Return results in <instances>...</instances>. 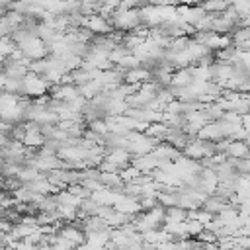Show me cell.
Here are the masks:
<instances>
[{
    "mask_svg": "<svg viewBox=\"0 0 250 250\" xmlns=\"http://www.w3.org/2000/svg\"><path fill=\"white\" fill-rule=\"evenodd\" d=\"M16 47L20 49V53H21L29 62L43 61V59H45V55L49 53L47 45H45L37 35H29V37H25V39H23L21 43H18Z\"/></svg>",
    "mask_w": 250,
    "mask_h": 250,
    "instance_id": "obj_1",
    "label": "cell"
},
{
    "mask_svg": "<svg viewBox=\"0 0 250 250\" xmlns=\"http://www.w3.org/2000/svg\"><path fill=\"white\" fill-rule=\"evenodd\" d=\"M49 88H51V84L43 76H37L33 72H27L21 78V94L25 98H35V100L37 98H45Z\"/></svg>",
    "mask_w": 250,
    "mask_h": 250,
    "instance_id": "obj_2",
    "label": "cell"
},
{
    "mask_svg": "<svg viewBox=\"0 0 250 250\" xmlns=\"http://www.w3.org/2000/svg\"><path fill=\"white\" fill-rule=\"evenodd\" d=\"M23 137H21V145L25 146V148H29V150H35V148H43L45 146V135H43V131H41V127H37V125H33V123H23Z\"/></svg>",
    "mask_w": 250,
    "mask_h": 250,
    "instance_id": "obj_3",
    "label": "cell"
},
{
    "mask_svg": "<svg viewBox=\"0 0 250 250\" xmlns=\"http://www.w3.org/2000/svg\"><path fill=\"white\" fill-rule=\"evenodd\" d=\"M113 16V25L117 29H137L139 23H141V14L139 10L131 8V10H119Z\"/></svg>",
    "mask_w": 250,
    "mask_h": 250,
    "instance_id": "obj_4",
    "label": "cell"
},
{
    "mask_svg": "<svg viewBox=\"0 0 250 250\" xmlns=\"http://www.w3.org/2000/svg\"><path fill=\"white\" fill-rule=\"evenodd\" d=\"M82 25L90 33H102L104 35V33L109 31V21L104 16H100V14H88V16H84L82 18Z\"/></svg>",
    "mask_w": 250,
    "mask_h": 250,
    "instance_id": "obj_5",
    "label": "cell"
},
{
    "mask_svg": "<svg viewBox=\"0 0 250 250\" xmlns=\"http://www.w3.org/2000/svg\"><path fill=\"white\" fill-rule=\"evenodd\" d=\"M184 152H186V158H189V160H197V158L209 156V154L213 152V146H211L207 141L195 139V141L188 143V146L184 148Z\"/></svg>",
    "mask_w": 250,
    "mask_h": 250,
    "instance_id": "obj_6",
    "label": "cell"
},
{
    "mask_svg": "<svg viewBox=\"0 0 250 250\" xmlns=\"http://www.w3.org/2000/svg\"><path fill=\"white\" fill-rule=\"evenodd\" d=\"M51 94H53V100L62 102V104H68V102H72L74 98L80 96V92L74 84H57V86L51 88Z\"/></svg>",
    "mask_w": 250,
    "mask_h": 250,
    "instance_id": "obj_7",
    "label": "cell"
},
{
    "mask_svg": "<svg viewBox=\"0 0 250 250\" xmlns=\"http://www.w3.org/2000/svg\"><path fill=\"white\" fill-rule=\"evenodd\" d=\"M104 162L111 164L115 170H117V168H125V166L129 164V150H127V148H111V150L105 154Z\"/></svg>",
    "mask_w": 250,
    "mask_h": 250,
    "instance_id": "obj_8",
    "label": "cell"
},
{
    "mask_svg": "<svg viewBox=\"0 0 250 250\" xmlns=\"http://www.w3.org/2000/svg\"><path fill=\"white\" fill-rule=\"evenodd\" d=\"M57 234H59V236H62V238H66V240H68V242H72L74 246L82 244V242H84V238H86V234L82 232V229H78V227H74V225L61 227V229L57 230Z\"/></svg>",
    "mask_w": 250,
    "mask_h": 250,
    "instance_id": "obj_9",
    "label": "cell"
},
{
    "mask_svg": "<svg viewBox=\"0 0 250 250\" xmlns=\"http://www.w3.org/2000/svg\"><path fill=\"white\" fill-rule=\"evenodd\" d=\"M225 150H227L229 156H236V158H246L248 156V145L240 143V141H230Z\"/></svg>",
    "mask_w": 250,
    "mask_h": 250,
    "instance_id": "obj_10",
    "label": "cell"
},
{
    "mask_svg": "<svg viewBox=\"0 0 250 250\" xmlns=\"http://www.w3.org/2000/svg\"><path fill=\"white\" fill-rule=\"evenodd\" d=\"M14 51H16V43L12 41V37H10V35L0 37V55H2L4 59H8Z\"/></svg>",
    "mask_w": 250,
    "mask_h": 250,
    "instance_id": "obj_11",
    "label": "cell"
},
{
    "mask_svg": "<svg viewBox=\"0 0 250 250\" xmlns=\"http://www.w3.org/2000/svg\"><path fill=\"white\" fill-rule=\"evenodd\" d=\"M4 14H6V4H2V2H0V18H2Z\"/></svg>",
    "mask_w": 250,
    "mask_h": 250,
    "instance_id": "obj_12",
    "label": "cell"
},
{
    "mask_svg": "<svg viewBox=\"0 0 250 250\" xmlns=\"http://www.w3.org/2000/svg\"><path fill=\"white\" fill-rule=\"evenodd\" d=\"M2 66H4V62H0V72H2Z\"/></svg>",
    "mask_w": 250,
    "mask_h": 250,
    "instance_id": "obj_13",
    "label": "cell"
},
{
    "mask_svg": "<svg viewBox=\"0 0 250 250\" xmlns=\"http://www.w3.org/2000/svg\"><path fill=\"white\" fill-rule=\"evenodd\" d=\"M115 250H117V248H115Z\"/></svg>",
    "mask_w": 250,
    "mask_h": 250,
    "instance_id": "obj_14",
    "label": "cell"
}]
</instances>
